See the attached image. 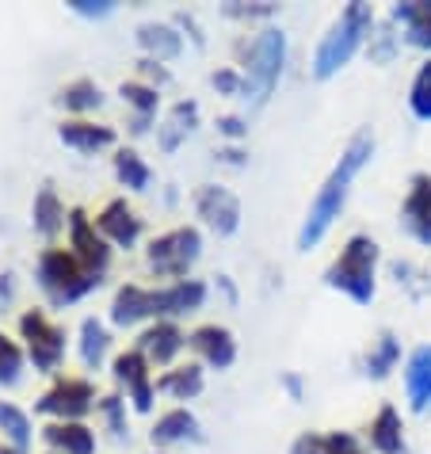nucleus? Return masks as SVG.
<instances>
[{
  "instance_id": "f257e3e1",
  "label": "nucleus",
  "mask_w": 431,
  "mask_h": 454,
  "mask_svg": "<svg viewBox=\"0 0 431 454\" xmlns=\"http://www.w3.org/2000/svg\"><path fill=\"white\" fill-rule=\"evenodd\" d=\"M371 153H374L371 134H355L351 142H348V149L340 153L336 168L328 172L325 187L317 192L313 207L306 214V225H302V233H298V248L302 252H310V248H317V245L325 241V233L333 230V222L340 218V210H344V203H348V192H351L355 176L363 172V165L371 160Z\"/></svg>"
},
{
  "instance_id": "f03ea898",
  "label": "nucleus",
  "mask_w": 431,
  "mask_h": 454,
  "mask_svg": "<svg viewBox=\"0 0 431 454\" xmlns=\"http://www.w3.org/2000/svg\"><path fill=\"white\" fill-rule=\"evenodd\" d=\"M371 23H374V12L366 8V4H359V0L340 12V20L333 23V31L325 35L321 46H317V54H313V77L317 81H328L333 73L344 69L348 61L355 58V50L363 46L366 31H371Z\"/></svg>"
},
{
  "instance_id": "7ed1b4c3",
  "label": "nucleus",
  "mask_w": 431,
  "mask_h": 454,
  "mask_svg": "<svg viewBox=\"0 0 431 454\" xmlns=\"http://www.w3.org/2000/svg\"><path fill=\"white\" fill-rule=\"evenodd\" d=\"M374 268H378V245L371 237L355 233L351 241L340 248V256L333 260V268H328V286L344 290L348 298H355L359 306L374 298Z\"/></svg>"
},
{
  "instance_id": "20e7f679",
  "label": "nucleus",
  "mask_w": 431,
  "mask_h": 454,
  "mask_svg": "<svg viewBox=\"0 0 431 454\" xmlns=\"http://www.w3.org/2000/svg\"><path fill=\"white\" fill-rule=\"evenodd\" d=\"M39 286L54 306H69L92 286H99V275L88 271L69 248H46L39 260Z\"/></svg>"
},
{
  "instance_id": "39448f33",
  "label": "nucleus",
  "mask_w": 431,
  "mask_h": 454,
  "mask_svg": "<svg viewBox=\"0 0 431 454\" xmlns=\"http://www.w3.org/2000/svg\"><path fill=\"white\" fill-rule=\"evenodd\" d=\"M283 61H286V35L275 27L260 31L245 54V92L240 96L245 99L252 96V104H263L271 96L278 73H283Z\"/></svg>"
},
{
  "instance_id": "423d86ee",
  "label": "nucleus",
  "mask_w": 431,
  "mask_h": 454,
  "mask_svg": "<svg viewBox=\"0 0 431 454\" xmlns=\"http://www.w3.org/2000/svg\"><path fill=\"white\" fill-rule=\"evenodd\" d=\"M202 252V237L199 230H192V225H176V230L161 233L149 241L145 248V263L149 271L161 275V279H172V283H184V275L192 271V263L199 260Z\"/></svg>"
},
{
  "instance_id": "0eeeda50",
  "label": "nucleus",
  "mask_w": 431,
  "mask_h": 454,
  "mask_svg": "<svg viewBox=\"0 0 431 454\" xmlns=\"http://www.w3.org/2000/svg\"><path fill=\"white\" fill-rule=\"evenodd\" d=\"M20 336L27 340V356L39 371H58V363L66 359V333L46 317L43 309H27L20 317Z\"/></svg>"
},
{
  "instance_id": "6e6552de",
  "label": "nucleus",
  "mask_w": 431,
  "mask_h": 454,
  "mask_svg": "<svg viewBox=\"0 0 431 454\" xmlns=\"http://www.w3.org/2000/svg\"><path fill=\"white\" fill-rule=\"evenodd\" d=\"M35 409L43 416H54V420H81V416H88L96 409V389H92V382L73 378V374L58 378V382L39 397Z\"/></svg>"
},
{
  "instance_id": "1a4fd4ad",
  "label": "nucleus",
  "mask_w": 431,
  "mask_h": 454,
  "mask_svg": "<svg viewBox=\"0 0 431 454\" xmlns=\"http://www.w3.org/2000/svg\"><path fill=\"white\" fill-rule=\"evenodd\" d=\"M69 252H73V256H77L92 275H104L107 263H111L107 237L96 230V222L88 218L84 210H69Z\"/></svg>"
},
{
  "instance_id": "9d476101",
  "label": "nucleus",
  "mask_w": 431,
  "mask_h": 454,
  "mask_svg": "<svg viewBox=\"0 0 431 454\" xmlns=\"http://www.w3.org/2000/svg\"><path fill=\"white\" fill-rule=\"evenodd\" d=\"M195 207H199V218L210 225L214 233H237V225H240V203L225 192V187H199V195H195Z\"/></svg>"
},
{
  "instance_id": "9b49d317",
  "label": "nucleus",
  "mask_w": 431,
  "mask_h": 454,
  "mask_svg": "<svg viewBox=\"0 0 431 454\" xmlns=\"http://www.w3.org/2000/svg\"><path fill=\"white\" fill-rule=\"evenodd\" d=\"M115 378L130 389V401L137 412H149L153 409V378H149V359L142 356V351H122V356L115 359Z\"/></svg>"
},
{
  "instance_id": "f8f14e48",
  "label": "nucleus",
  "mask_w": 431,
  "mask_h": 454,
  "mask_svg": "<svg viewBox=\"0 0 431 454\" xmlns=\"http://www.w3.org/2000/svg\"><path fill=\"white\" fill-rule=\"evenodd\" d=\"M401 218H404V230H409L416 241L431 245V176L420 172L412 176V187H409V199L401 207Z\"/></svg>"
},
{
  "instance_id": "ddd939ff",
  "label": "nucleus",
  "mask_w": 431,
  "mask_h": 454,
  "mask_svg": "<svg viewBox=\"0 0 431 454\" xmlns=\"http://www.w3.org/2000/svg\"><path fill=\"white\" fill-rule=\"evenodd\" d=\"M96 230L104 233L111 245L130 248L137 237H142V218L126 207V199H111V203L96 214Z\"/></svg>"
},
{
  "instance_id": "4468645a",
  "label": "nucleus",
  "mask_w": 431,
  "mask_h": 454,
  "mask_svg": "<svg viewBox=\"0 0 431 454\" xmlns=\"http://www.w3.org/2000/svg\"><path fill=\"white\" fill-rule=\"evenodd\" d=\"M207 301V283L199 279H184V283H168L153 290V317H180V313H192Z\"/></svg>"
},
{
  "instance_id": "2eb2a0df",
  "label": "nucleus",
  "mask_w": 431,
  "mask_h": 454,
  "mask_svg": "<svg viewBox=\"0 0 431 454\" xmlns=\"http://www.w3.org/2000/svg\"><path fill=\"white\" fill-rule=\"evenodd\" d=\"M187 344H192L202 359L210 363V367H233V359H237V340L233 333L225 329V325H199V329L187 336Z\"/></svg>"
},
{
  "instance_id": "dca6fc26",
  "label": "nucleus",
  "mask_w": 431,
  "mask_h": 454,
  "mask_svg": "<svg viewBox=\"0 0 431 454\" xmlns=\"http://www.w3.org/2000/svg\"><path fill=\"white\" fill-rule=\"evenodd\" d=\"M184 344H187V336L180 333V325H176V321H157L153 329L142 333V344H137V351H142L149 363H157V367H168V363L180 356Z\"/></svg>"
},
{
  "instance_id": "f3484780",
  "label": "nucleus",
  "mask_w": 431,
  "mask_h": 454,
  "mask_svg": "<svg viewBox=\"0 0 431 454\" xmlns=\"http://www.w3.org/2000/svg\"><path fill=\"white\" fill-rule=\"evenodd\" d=\"M43 439L54 454H96V435L92 427H84L81 420H54L43 427Z\"/></svg>"
},
{
  "instance_id": "a211bd4d",
  "label": "nucleus",
  "mask_w": 431,
  "mask_h": 454,
  "mask_svg": "<svg viewBox=\"0 0 431 454\" xmlns=\"http://www.w3.org/2000/svg\"><path fill=\"white\" fill-rule=\"evenodd\" d=\"M153 317V290L137 286V283H126L119 286L115 301H111V321L119 325V329H130V325Z\"/></svg>"
},
{
  "instance_id": "6ab92c4d",
  "label": "nucleus",
  "mask_w": 431,
  "mask_h": 454,
  "mask_svg": "<svg viewBox=\"0 0 431 454\" xmlns=\"http://www.w3.org/2000/svg\"><path fill=\"white\" fill-rule=\"evenodd\" d=\"M58 137L66 142L69 149H77V153H96V149H107L115 145V130L111 126H96L88 119H69L58 126Z\"/></svg>"
},
{
  "instance_id": "aec40b11",
  "label": "nucleus",
  "mask_w": 431,
  "mask_h": 454,
  "mask_svg": "<svg viewBox=\"0 0 431 454\" xmlns=\"http://www.w3.org/2000/svg\"><path fill=\"white\" fill-rule=\"evenodd\" d=\"M393 20L404 27V39L420 50H431V4L427 0H412V4H397Z\"/></svg>"
},
{
  "instance_id": "412c9836",
  "label": "nucleus",
  "mask_w": 431,
  "mask_h": 454,
  "mask_svg": "<svg viewBox=\"0 0 431 454\" xmlns=\"http://www.w3.org/2000/svg\"><path fill=\"white\" fill-rule=\"evenodd\" d=\"M404 427H401V416L393 405H386L382 412L371 420V447L378 454H401L404 450Z\"/></svg>"
},
{
  "instance_id": "4be33fe9",
  "label": "nucleus",
  "mask_w": 431,
  "mask_h": 454,
  "mask_svg": "<svg viewBox=\"0 0 431 454\" xmlns=\"http://www.w3.org/2000/svg\"><path fill=\"white\" fill-rule=\"evenodd\" d=\"M404 386H409L412 409H424L431 401V348H416L404 371Z\"/></svg>"
},
{
  "instance_id": "5701e85b",
  "label": "nucleus",
  "mask_w": 431,
  "mask_h": 454,
  "mask_svg": "<svg viewBox=\"0 0 431 454\" xmlns=\"http://www.w3.org/2000/svg\"><path fill=\"white\" fill-rule=\"evenodd\" d=\"M199 435V420L187 409H172L164 412L161 420L153 424V443L157 447H168V443H184V439H195Z\"/></svg>"
},
{
  "instance_id": "b1692460",
  "label": "nucleus",
  "mask_w": 431,
  "mask_h": 454,
  "mask_svg": "<svg viewBox=\"0 0 431 454\" xmlns=\"http://www.w3.org/2000/svg\"><path fill=\"white\" fill-rule=\"evenodd\" d=\"M290 454H363L359 439L348 435V432H333V435H302L294 439Z\"/></svg>"
},
{
  "instance_id": "393cba45",
  "label": "nucleus",
  "mask_w": 431,
  "mask_h": 454,
  "mask_svg": "<svg viewBox=\"0 0 431 454\" xmlns=\"http://www.w3.org/2000/svg\"><path fill=\"white\" fill-rule=\"evenodd\" d=\"M137 43H142L157 61H168L184 50V39L168 27V23H142V27H137Z\"/></svg>"
},
{
  "instance_id": "a878e982",
  "label": "nucleus",
  "mask_w": 431,
  "mask_h": 454,
  "mask_svg": "<svg viewBox=\"0 0 431 454\" xmlns=\"http://www.w3.org/2000/svg\"><path fill=\"white\" fill-rule=\"evenodd\" d=\"M35 230H39L43 237H54L61 225H66L69 218H66V207H61V199H58V192L54 187H43L39 195H35Z\"/></svg>"
},
{
  "instance_id": "bb28decb",
  "label": "nucleus",
  "mask_w": 431,
  "mask_h": 454,
  "mask_svg": "<svg viewBox=\"0 0 431 454\" xmlns=\"http://www.w3.org/2000/svg\"><path fill=\"white\" fill-rule=\"evenodd\" d=\"M157 389L161 394H172V397H199L202 394V371L195 367V363H187V367H172V371H164L157 378Z\"/></svg>"
},
{
  "instance_id": "cd10ccee",
  "label": "nucleus",
  "mask_w": 431,
  "mask_h": 454,
  "mask_svg": "<svg viewBox=\"0 0 431 454\" xmlns=\"http://www.w3.org/2000/svg\"><path fill=\"white\" fill-rule=\"evenodd\" d=\"M195 119H199V107L195 104H176L168 111V122H164V130H161V149H176V145H180L184 137L195 130Z\"/></svg>"
},
{
  "instance_id": "c85d7f7f",
  "label": "nucleus",
  "mask_w": 431,
  "mask_h": 454,
  "mask_svg": "<svg viewBox=\"0 0 431 454\" xmlns=\"http://www.w3.org/2000/svg\"><path fill=\"white\" fill-rule=\"evenodd\" d=\"M0 432L8 435L12 450L23 454L31 447V420H27V412L16 409V405H8V401H0Z\"/></svg>"
},
{
  "instance_id": "c756f323",
  "label": "nucleus",
  "mask_w": 431,
  "mask_h": 454,
  "mask_svg": "<svg viewBox=\"0 0 431 454\" xmlns=\"http://www.w3.org/2000/svg\"><path fill=\"white\" fill-rule=\"evenodd\" d=\"M115 176L122 180V187H130V192H145L153 172H149V165L134 153V149H119L115 153Z\"/></svg>"
},
{
  "instance_id": "7c9ffc66",
  "label": "nucleus",
  "mask_w": 431,
  "mask_h": 454,
  "mask_svg": "<svg viewBox=\"0 0 431 454\" xmlns=\"http://www.w3.org/2000/svg\"><path fill=\"white\" fill-rule=\"evenodd\" d=\"M107 329L99 325L96 317H84L81 325V359H84V367H99L107 356Z\"/></svg>"
},
{
  "instance_id": "2f4dec72",
  "label": "nucleus",
  "mask_w": 431,
  "mask_h": 454,
  "mask_svg": "<svg viewBox=\"0 0 431 454\" xmlns=\"http://www.w3.org/2000/svg\"><path fill=\"white\" fill-rule=\"evenodd\" d=\"M119 96H122L130 107H137V126H134V130H145V119L157 111V99H161L157 88H153V84H142V81H130V84L119 88Z\"/></svg>"
},
{
  "instance_id": "473e14b6",
  "label": "nucleus",
  "mask_w": 431,
  "mask_h": 454,
  "mask_svg": "<svg viewBox=\"0 0 431 454\" xmlns=\"http://www.w3.org/2000/svg\"><path fill=\"white\" fill-rule=\"evenodd\" d=\"M61 104H66V111H96L104 104V92L96 81H73L61 88Z\"/></svg>"
},
{
  "instance_id": "72a5a7b5",
  "label": "nucleus",
  "mask_w": 431,
  "mask_h": 454,
  "mask_svg": "<svg viewBox=\"0 0 431 454\" xmlns=\"http://www.w3.org/2000/svg\"><path fill=\"white\" fill-rule=\"evenodd\" d=\"M23 378V348L0 333V386H16Z\"/></svg>"
},
{
  "instance_id": "f704fd0d",
  "label": "nucleus",
  "mask_w": 431,
  "mask_h": 454,
  "mask_svg": "<svg viewBox=\"0 0 431 454\" xmlns=\"http://www.w3.org/2000/svg\"><path fill=\"white\" fill-rule=\"evenodd\" d=\"M409 107H412V115H416V119L431 122V58L420 66V73H416L412 92H409Z\"/></svg>"
},
{
  "instance_id": "c9c22d12",
  "label": "nucleus",
  "mask_w": 431,
  "mask_h": 454,
  "mask_svg": "<svg viewBox=\"0 0 431 454\" xmlns=\"http://www.w3.org/2000/svg\"><path fill=\"white\" fill-rule=\"evenodd\" d=\"M397 356H401V348H397V340H393L389 333L378 340L374 344V351L366 356V371H371L374 378H386L389 371H393V363H397Z\"/></svg>"
},
{
  "instance_id": "e433bc0d",
  "label": "nucleus",
  "mask_w": 431,
  "mask_h": 454,
  "mask_svg": "<svg viewBox=\"0 0 431 454\" xmlns=\"http://www.w3.org/2000/svg\"><path fill=\"white\" fill-rule=\"evenodd\" d=\"M96 409H99V416L107 420V427L115 432L119 439L126 435V412H122V397H104V401H96Z\"/></svg>"
},
{
  "instance_id": "4c0bfd02",
  "label": "nucleus",
  "mask_w": 431,
  "mask_h": 454,
  "mask_svg": "<svg viewBox=\"0 0 431 454\" xmlns=\"http://www.w3.org/2000/svg\"><path fill=\"white\" fill-rule=\"evenodd\" d=\"M214 88H218L222 96H240L245 92V77H240V73H233V69H222V73H214Z\"/></svg>"
},
{
  "instance_id": "58836bf2",
  "label": "nucleus",
  "mask_w": 431,
  "mask_h": 454,
  "mask_svg": "<svg viewBox=\"0 0 431 454\" xmlns=\"http://www.w3.org/2000/svg\"><path fill=\"white\" fill-rule=\"evenodd\" d=\"M73 12H77V16H111V12H115V4H111V0H73L69 4Z\"/></svg>"
},
{
  "instance_id": "ea45409f",
  "label": "nucleus",
  "mask_w": 431,
  "mask_h": 454,
  "mask_svg": "<svg viewBox=\"0 0 431 454\" xmlns=\"http://www.w3.org/2000/svg\"><path fill=\"white\" fill-rule=\"evenodd\" d=\"M218 130H222L225 137H240V134H245V122L230 115V119H222V122H218Z\"/></svg>"
},
{
  "instance_id": "a19ab883",
  "label": "nucleus",
  "mask_w": 431,
  "mask_h": 454,
  "mask_svg": "<svg viewBox=\"0 0 431 454\" xmlns=\"http://www.w3.org/2000/svg\"><path fill=\"white\" fill-rule=\"evenodd\" d=\"M12 298V275H0V301Z\"/></svg>"
},
{
  "instance_id": "79ce46f5",
  "label": "nucleus",
  "mask_w": 431,
  "mask_h": 454,
  "mask_svg": "<svg viewBox=\"0 0 431 454\" xmlns=\"http://www.w3.org/2000/svg\"><path fill=\"white\" fill-rule=\"evenodd\" d=\"M0 454H20V450H12V447H0Z\"/></svg>"
}]
</instances>
